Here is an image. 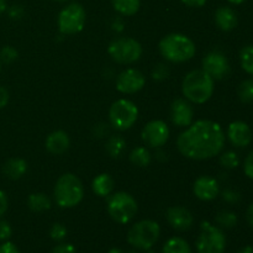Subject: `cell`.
Wrapping results in <instances>:
<instances>
[{
  "label": "cell",
  "instance_id": "1",
  "mask_svg": "<svg viewBox=\"0 0 253 253\" xmlns=\"http://www.w3.org/2000/svg\"><path fill=\"white\" fill-rule=\"evenodd\" d=\"M225 146V132L220 124L198 120L188 126L177 138L178 151L184 157L205 161L220 155Z\"/></svg>",
  "mask_w": 253,
  "mask_h": 253
},
{
  "label": "cell",
  "instance_id": "2",
  "mask_svg": "<svg viewBox=\"0 0 253 253\" xmlns=\"http://www.w3.org/2000/svg\"><path fill=\"white\" fill-rule=\"evenodd\" d=\"M182 91L190 103L204 104L214 94V79L203 69H194L183 79Z\"/></svg>",
  "mask_w": 253,
  "mask_h": 253
},
{
  "label": "cell",
  "instance_id": "3",
  "mask_svg": "<svg viewBox=\"0 0 253 253\" xmlns=\"http://www.w3.org/2000/svg\"><path fill=\"white\" fill-rule=\"evenodd\" d=\"M163 58L172 63H184L195 56V43L183 34H169L163 37L158 44Z\"/></svg>",
  "mask_w": 253,
  "mask_h": 253
},
{
  "label": "cell",
  "instance_id": "4",
  "mask_svg": "<svg viewBox=\"0 0 253 253\" xmlns=\"http://www.w3.org/2000/svg\"><path fill=\"white\" fill-rule=\"evenodd\" d=\"M53 194L58 207L64 209L74 208L83 200V183L73 173H64L56 182Z\"/></svg>",
  "mask_w": 253,
  "mask_h": 253
},
{
  "label": "cell",
  "instance_id": "5",
  "mask_svg": "<svg viewBox=\"0 0 253 253\" xmlns=\"http://www.w3.org/2000/svg\"><path fill=\"white\" fill-rule=\"evenodd\" d=\"M161 235V227L158 222L153 220H141L132 225L127 234V241L137 250H151L158 241Z\"/></svg>",
  "mask_w": 253,
  "mask_h": 253
},
{
  "label": "cell",
  "instance_id": "6",
  "mask_svg": "<svg viewBox=\"0 0 253 253\" xmlns=\"http://www.w3.org/2000/svg\"><path fill=\"white\" fill-rule=\"evenodd\" d=\"M106 208L111 219L121 225L128 224L136 216L138 210L135 198L126 192L114 193L109 198Z\"/></svg>",
  "mask_w": 253,
  "mask_h": 253
},
{
  "label": "cell",
  "instance_id": "7",
  "mask_svg": "<svg viewBox=\"0 0 253 253\" xmlns=\"http://www.w3.org/2000/svg\"><path fill=\"white\" fill-rule=\"evenodd\" d=\"M142 46L132 37H119L110 42L108 53L113 61L119 64H131L142 56Z\"/></svg>",
  "mask_w": 253,
  "mask_h": 253
},
{
  "label": "cell",
  "instance_id": "8",
  "mask_svg": "<svg viewBox=\"0 0 253 253\" xmlns=\"http://www.w3.org/2000/svg\"><path fill=\"white\" fill-rule=\"evenodd\" d=\"M138 118V108L127 99L114 101L109 110L110 125L118 131H126L132 127Z\"/></svg>",
  "mask_w": 253,
  "mask_h": 253
},
{
  "label": "cell",
  "instance_id": "9",
  "mask_svg": "<svg viewBox=\"0 0 253 253\" xmlns=\"http://www.w3.org/2000/svg\"><path fill=\"white\" fill-rule=\"evenodd\" d=\"M226 237L219 226L204 221L200 225V234L197 240L198 253H224Z\"/></svg>",
  "mask_w": 253,
  "mask_h": 253
},
{
  "label": "cell",
  "instance_id": "10",
  "mask_svg": "<svg viewBox=\"0 0 253 253\" xmlns=\"http://www.w3.org/2000/svg\"><path fill=\"white\" fill-rule=\"evenodd\" d=\"M86 14L84 7L78 2H71L61 10L58 15V29L63 35L79 34L85 26Z\"/></svg>",
  "mask_w": 253,
  "mask_h": 253
},
{
  "label": "cell",
  "instance_id": "11",
  "mask_svg": "<svg viewBox=\"0 0 253 253\" xmlns=\"http://www.w3.org/2000/svg\"><path fill=\"white\" fill-rule=\"evenodd\" d=\"M141 138L150 147L161 148L169 138V127L165 121L152 120L142 128Z\"/></svg>",
  "mask_w": 253,
  "mask_h": 253
},
{
  "label": "cell",
  "instance_id": "12",
  "mask_svg": "<svg viewBox=\"0 0 253 253\" xmlns=\"http://www.w3.org/2000/svg\"><path fill=\"white\" fill-rule=\"evenodd\" d=\"M146 84V77L135 68H127L116 78V89L123 94H135L142 90Z\"/></svg>",
  "mask_w": 253,
  "mask_h": 253
},
{
  "label": "cell",
  "instance_id": "13",
  "mask_svg": "<svg viewBox=\"0 0 253 253\" xmlns=\"http://www.w3.org/2000/svg\"><path fill=\"white\" fill-rule=\"evenodd\" d=\"M203 71L207 72L214 81H220L230 73V63L221 52H210L203 59Z\"/></svg>",
  "mask_w": 253,
  "mask_h": 253
},
{
  "label": "cell",
  "instance_id": "14",
  "mask_svg": "<svg viewBox=\"0 0 253 253\" xmlns=\"http://www.w3.org/2000/svg\"><path fill=\"white\" fill-rule=\"evenodd\" d=\"M170 119L178 127H188L193 124L194 109L187 99H175L170 106Z\"/></svg>",
  "mask_w": 253,
  "mask_h": 253
},
{
  "label": "cell",
  "instance_id": "15",
  "mask_svg": "<svg viewBox=\"0 0 253 253\" xmlns=\"http://www.w3.org/2000/svg\"><path fill=\"white\" fill-rule=\"evenodd\" d=\"M193 193L198 199L203 202H211L217 198L220 193L219 183L210 175H200L197 178L193 185Z\"/></svg>",
  "mask_w": 253,
  "mask_h": 253
},
{
  "label": "cell",
  "instance_id": "16",
  "mask_svg": "<svg viewBox=\"0 0 253 253\" xmlns=\"http://www.w3.org/2000/svg\"><path fill=\"white\" fill-rule=\"evenodd\" d=\"M167 221L170 226L177 231H187L194 224V216L192 212L184 207H170L167 210Z\"/></svg>",
  "mask_w": 253,
  "mask_h": 253
},
{
  "label": "cell",
  "instance_id": "17",
  "mask_svg": "<svg viewBox=\"0 0 253 253\" xmlns=\"http://www.w3.org/2000/svg\"><path fill=\"white\" fill-rule=\"evenodd\" d=\"M227 137L235 147L245 148L251 143L252 131L244 121H234L227 127Z\"/></svg>",
  "mask_w": 253,
  "mask_h": 253
},
{
  "label": "cell",
  "instance_id": "18",
  "mask_svg": "<svg viewBox=\"0 0 253 253\" xmlns=\"http://www.w3.org/2000/svg\"><path fill=\"white\" fill-rule=\"evenodd\" d=\"M71 145V140L66 131L57 130L49 133L46 138V148L52 155H63Z\"/></svg>",
  "mask_w": 253,
  "mask_h": 253
},
{
  "label": "cell",
  "instance_id": "19",
  "mask_svg": "<svg viewBox=\"0 0 253 253\" xmlns=\"http://www.w3.org/2000/svg\"><path fill=\"white\" fill-rule=\"evenodd\" d=\"M237 22L239 19L236 12L230 6H220L215 11V24L221 31H232L237 26Z\"/></svg>",
  "mask_w": 253,
  "mask_h": 253
},
{
  "label": "cell",
  "instance_id": "20",
  "mask_svg": "<svg viewBox=\"0 0 253 253\" xmlns=\"http://www.w3.org/2000/svg\"><path fill=\"white\" fill-rule=\"evenodd\" d=\"M27 162L22 158H10L2 166V172L9 179L17 180L24 177L27 172Z\"/></svg>",
  "mask_w": 253,
  "mask_h": 253
},
{
  "label": "cell",
  "instance_id": "21",
  "mask_svg": "<svg viewBox=\"0 0 253 253\" xmlns=\"http://www.w3.org/2000/svg\"><path fill=\"white\" fill-rule=\"evenodd\" d=\"M91 188L98 197H109L114 190V179L108 173H101L94 178Z\"/></svg>",
  "mask_w": 253,
  "mask_h": 253
},
{
  "label": "cell",
  "instance_id": "22",
  "mask_svg": "<svg viewBox=\"0 0 253 253\" xmlns=\"http://www.w3.org/2000/svg\"><path fill=\"white\" fill-rule=\"evenodd\" d=\"M27 207L34 212H43L51 209L52 202L43 193H34L27 199Z\"/></svg>",
  "mask_w": 253,
  "mask_h": 253
},
{
  "label": "cell",
  "instance_id": "23",
  "mask_svg": "<svg viewBox=\"0 0 253 253\" xmlns=\"http://www.w3.org/2000/svg\"><path fill=\"white\" fill-rule=\"evenodd\" d=\"M105 150L111 158H120L126 151V140L121 135H113L108 138Z\"/></svg>",
  "mask_w": 253,
  "mask_h": 253
},
{
  "label": "cell",
  "instance_id": "24",
  "mask_svg": "<svg viewBox=\"0 0 253 253\" xmlns=\"http://www.w3.org/2000/svg\"><path fill=\"white\" fill-rule=\"evenodd\" d=\"M114 10L123 16H132L140 10L141 0H111Z\"/></svg>",
  "mask_w": 253,
  "mask_h": 253
},
{
  "label": "cell",
  "instance_id": "25",
  "mask_svg": "<svg viewBox=\"0 0 253 253\" xmlns=\"http://www.w3.org/2000/svg\"><path fill=\"white\" fill-rule=\"evenodd\" d=\"M130 161L132 165L137 166V167H147L152 161V156H151L150 151L143 146H138V147L133 148L130 153Z\"/></svg>",
  "mask_w": 253,
  "mask_h": 253
},
{
  "label": "cell",
  "instance_id": "26",
  "mask_svg": "<svg viewBox=\"0 0 253 253\" xmlns=\"http://www.w3.org/2000/svg\"><path fill=\"white\" fill-rule=\"evenodd\" d=\"M163 253H192L189 244L182 237H172L163 246Z\"/></svg>",
  "mask_w": 253,
  "mask_h": 253
},
{
  "label": "cell",
  "instance_id": "27",
  "mask_svg": "<svg viewBox=\"0 0 253 253\" xmlns=\"http://www.w3.org/2000/svg\"><path fill=\"white\" fill-rule=\"evenodd\" d=\"M215 221L219 225V227L222 229H232L236 226L237 224V215L235 212L230 211V210H222V211L217 212Z\"/></svg>",
  "mask_w": 253,
  "mask_h": 253
},
{
  "label": "cell",
  "instance_id": "28",
  "mask_svg": "<svg viewBox=\"0 0 253 253\" xmlns=\"http://www.w3.org/2000/svg\"><path fill=\"white\" fill-rule=\"evenodd\" d=\"M240 63L247 74L253 77V44L244 47L240 52Z\"/></svg>",
  "mask_w": 253,
  "mask_h": 253
},
{
  "label": "cell",
  "instance_id": "29",
  "mask_svg": "<svg viewBox=\"0 0 253 253\" xmlns=\"http://www.w3.org/2000/svg\"><path fill=\"white\" fill-rule=\"evenodd\" d=\"M239 99L245 104L253 101V79H245L237 89Z\"/></svg>",
  "mask_w": 253,
  "mask_h": 253
},
{
  "label": "cell",
  "instance_id": "30",
  "mask_svg": "<svg viewBox=\"0 0 253 253\" xmlns=\"http://www.w3.org/2000/svg\"><path fill=\"white\" fill-rule=\"evenodd\" d=\"M220 165L226 169H235L240 165L239 155L235 151H226L220 156Z\"/></svg>",
  "mask_w": 253,
  "mask_h": 253
},
{
  "label": "cell",
  "instance_id": "31",
  "mask_svg": "<svg viewBox=\"0 0 253 253\" xmlns=\"http://www.w3.org/2000/svg\"><path fill=\"white\" fill-rule=\"evenodd\" d=\"M19 58V52L12 46H4L0 49V62L5 64L14 63Z\"/></svg>",
  "mask_w": 253,
  "mask_h": 253
},
{
  "label": "cell",
  "instance_id": "32",
  "mask_svg": "<svg viewBox=\"0 0 253 253\" xmlns=\"http://www.w3.org/2000/svg\"><path fill=\"white\" fill-rule=\"evenodd\" d=\"M67 234H68L67 227L63 224H59V222L53 224V226L51 227V231H49V236L54 241H62V240L66 239Z\"/></svg>",
  "mask_w": 253,
  "mask_h": 253
},
{
  "label": "cell",
  "instance_id": "33",
  "mask_svg": "<svg viewBox=\"0 0 253 253\" xmlns=\"http://www.w3.org/2000/svg\"><path fill=\"white\" fill-rule=\"evenodd\" d=\"M169 76V68L166 64L160 63L153 68L152 71V78L155 81H165Z\"/></svg>",
  "mask_w": 253,
  "mask_h": 253
},
{
  "label": "cell",
  "instance_id": "34",
  "mask_svg": "<svg viewBox=\"0 0 253 253\" xmlns=\"http://www.w3.org/2000/svg\"><path fill=\"white\" fill-rule=\"evenodd\" d=\"M12 229L5 220H0V241H7L11 237Z\"/></svg>",
  "mask_w": 253,
  "mask_h": 253
},
{
  "label": "cell",
  "instance_id": "35",
  "mask_svg": "<svg viewBox=\"0 0 253 253\" xmlns=\"http://www.w3.org/2000/svg\"><path fill=\"white\" fill-rule=\"evenodd\" d=\"M244 172L250 179H253V151L247 155L244 162Z\"/></svg>",
  "mask_w": 253,
  "mask_h": 253
},
{
  "label": "cell",
  "instance_id": "36",
  "mask_svg": "<svg viewBox=\"0 0 253 253\" xmlns=\"http://www.w3.org/2000/svg\"><path fill=\"white\" fill-rule=\"evenodd\" d=\"M6 11L12 20H20L25 14V10L21 5H12L9 9H6Z\"/></svg>",
  "mask_w": 253,
  "mask_h": 253
},
{
  "label": "cell",
  "instance_id": "37",
  "mask_svg": "<svg viewBox=\"0 0 253 253\" xmlns=\"http://www.w3.org/2000/svg\"><path fill=\"white\" fill-rule=\"evenodd\" d=\"M222 198H224L225 202L227 203H237L240 199H241V195L237 192L232 189H226L222 193Z\"/></svg>",
  "mask_w": 253,
  "mask_h": 253
},
{
  "label": "cell",
  "instance_id": "38",
  "mask_svg": "<svg viewBox=\"0 0 253 253\" xmlns=\"http://www.w3.org/2000/svg\"><path fill=\"white\" fill-rule=\"evenodd\" d=\"M51 253H77L76 247L71 244H61L54 247Z\"/></svg>",
  "mask_w": 253,
  "mask_h": 253
},
{
  "label": "cell",
  "instance_id": "39",
  "mask_svg": "<svg viewBox=\"0 0 253 253\" xmlns=\"http://www.w3.org/2000/svg\"><path fill=\"white\" fill-rule=\"evenodd\" d=\"M0 253H20V251L12 242L4 241L0 245Z\"/></svg>",
  "mask_w": 253,
  "mask_h": 253
},
{
  "label": "cell",
  "instance_id": "40",
  "mask_svg": "<svg viewBox=\"0 0 253 253\" xmlns=\"http://www.w3.org/2000/svg\"><path fill=\"white\" fill-rule=\"evenodd\" d=\"M7 207H9V200H7L6 193L0 189V217L6 212Z\"/></svg>",
  "mask_w": 253,
  "mask_h": 253
},
{
  "label": "cell",
  "instance_id": "41",
  "mask_svg": "<svg viewBox=\"0 0 253 253\" xmlns=\"http://www.w3.org/2000/svg\"><path fill=\"white\" fill-rule=\"evenodd\" d=\"M9 99H10V94H9V91H7V89L0 85V110H1V109H4L5 106L7 105V103H9Z\"/></svg>",
  "mask_w": 253,
  "mask_h": 253
},
{
  "label": "cell",
  "instance_id": "42",
  "mask_svg": "<svg viewBox=\"0 0 253 253\" xmlns=\"http://www.w3.org/2000/svg\"><path fill=\"white\" fill-rule=\"evenodd\" d=\"M180 1L189 7H202L208 0H180Z\"/></svg>",
  "mask_w": 253,
  "mask_h": 253
},
{
  "label": "cell",
  "instance_id": "43",
  "mask_svg": "<svg viewBox=\"0 0 253 253\" xmlns=\"http://www.w3.org/2000/svg\"><path fill=\"white\" fill-rule=\"evenodd\" d=\"M111 27H113L114 31L121 32L124 30V21L118 17V19H115L113 21V24H111Z\"/></svg>",
  "mask_w": 253,
  "mask_h": 253
},
{
  "label": "cell",
  "instance_id": "44",
  "mask_svg": "<svg viewBox=\"0 0 253 253\" xmlns=\"http://www.w3.org/2000/svg\"><path fill=\"white\" fill-rule=\"evenodd\" d=\"M246 220L247 222L250 224V226L253 227V203L247 208V211H246Z\"/></svg>",
  "mask_w": 253,
  "mask_h": 253
},
{
  "label": "cell",
  "instance_id": "45",
  "mask_svg": "<svg viewBox=\"0 0 253 253\" xmlns=\"http://www.w3.org/2000/svg\"><path fill=\"white\" fill-rule=\"evenodd\" d=\"M6 9H7L6 0H0V16L6 11Z\"/></svg>",
  "mask_w": 253,
  "mask_h": 253
},
{
  "label": "cell",
  "instance_id": "46",
  "mask_svg": "<svg viewBox=\"0 0 253 253\" xmlns=\"http://www.w3.org/2000/svg\"><path fill=\"white\" fill-rule=\"evenodd\" d=\"M237 253H253V247L252 246H245L242 249H240Z\"/></svg>",
  "mask_w": 253,
  "mask_h": 253
},
{
  "label": "cell",
  "instance_id": "47",
  "mask_svg": "<svg viewBox=\"0 0 253 253\" xmlns=\"http://www.w3.org/2000/svg\"><path fill=\"white\" fill-rule=\"evenodd\" d=\"M109 253H137L136 251H124L121 249H111Z\"/></svg>",
  "mask_w": 253,
  "mask_h": 253
},
{
  "label": "cell",
  "instance_id": "48",
  "mask_svg": "<svg viewBox=\"0 0 253 253\" xmlns=\"http://www.w3.org/2000/svg\"><path fill=\"white\" fill-rule=\"evenodd\" d=\"M227 1L231 2V4H234V5H240V4H242V2L246 1V0H227Z\"/></svg>",
  "mask_w": 253,
  "mask_h": 253
},
{
  "label": "cell",
  "instance_id": "49",
  "mask_svg": "<svg viewBox=\"0 0 253 253\" xmlns=\"http://www.w3.org/2000/svg\"><path fill=\"white\" fill-rule=\"evenodd\" d=\"M54 1H57V2H66V1H68V0H54Z\"/></svg>",
  "mask_w": 253,
  "mask_h": 253
},
{
  "label": "cell",
  "instance_id": "50",
  "mask_svg": "<svg viewBox=\"0 0 253 253\" xmlns=\"http://www.w3.org/2000/svg\"><path fill=\"white\" fill-rule=\"evenodd\" d=\"M146 253H155V252H152V251H150V250H146Z\"/></svg>",
  "mask_w": 253,
  "mask_h": 253
},
{
  "label": "cell",
  "instance_id": "51",
  "mask_svg": "<svg viewBox=\"0 0 253 253\" xmlns=\"http://www.w3.org/2000/svg\"><path fill=\"white\" fill-rule=\"evenodd\" d=\"M0 72H1V62H0Z\"/></svg>",
  "mask_w": 253,
  "mask_h": 253
}]
</instances>
